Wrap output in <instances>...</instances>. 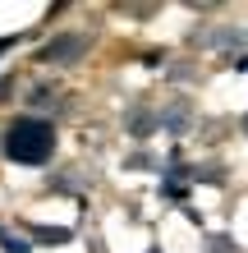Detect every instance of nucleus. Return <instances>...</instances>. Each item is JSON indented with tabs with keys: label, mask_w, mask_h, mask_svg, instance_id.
<instances>
[{
	"label": "nucleus",
	"mask_w": 248,
	"mask_h": 253,
	"mask_svg": "<svg viewBox=\"0 0 248 253\" xmlns=\"http://www.w3.org/2000/svg\"><path fill=\"white\" fill-rule=\"evenodd\" d=\"M55 152V125L37 120V115H19L5 129V157L19 161V166H46Z\"/></svg>",
	"instance_id": "obj_1"
},
{
	"label": "nucleus",
	"mask_w": 248,
	"mask_h": 253,
	"mask_svg": "<svg viewBox=\"0 0 248 253\" xmlns=\"http://www.w3.org/2000/svg\"><path fill=\"white\" fill-rule=\"evenodd\" d=\"M83 46H87L83 37H55L51 46H41V60H46V65H74L83 55Z\"/></svg>",
	"instance_id": "obj_2"
},
{
	"label": "nucleus",
	"mask_w": 248,
	"mask_h": 253,
	"mask_svg": "<svg viewBox=\"0 0 248 253\" xmlns=\"http://www.w3.org/2000/svg\"><path fill=\"white\" fill-rule=\"evenodd\" d=\"M0 244H5L9 253H33V244H28V240H19V235H9V230H0Z\"/></svg>",
	"instance_id": "obj_3"
},
{
	"label": "nucleus",
	"mask_w": 248,
	"mask_h": 253,
	"mask_svg": "<svg viewBox=\"0 0 248 253\" xmlns=\"http://www.w3.org/2000/svg\"><path fill=\"white\" fill-rule=\"evenodd\" d=\"M33 235H37V240H46V244H60V240H69V230H46V226H37Z\"/></svg>",
	"instance_id": "obj_4"
},
{
	"label": "nucleus",
	"mask_w": 248,
	"mask_h": 253,
	"mask_svg": "<svg viewBox=\"0 0 248 253\" xmlns=\"http://www.w3.org/2000/svg\"><path fill=\"white\" fill-rule=\"evenodd\" d=\"M129 129H134V133H147L152 129V115H129Z\"/></svg>",
	"instance_id": "obj_5"
},
{
	"label": "nucleus",
	"mask_w": 248,
	"mask_h": 253,
	"mask_svg": "<svg viewBox=\"0 0 248 253\" xmlns=\"http://www.w3.org/2000/svg\"><path fill=\"white\" fill-rule=\"evenodd\" d=\"M230 249H235L230 240H207V253H230Z\"/></svg>",
	"instance_id": "obj_6"
},
{
	"label": "nucleus",
	"mask_w": 248,
	"mask_h": 253,
	"mask_svg": "<svg viewBox=\"0 0 248 253\" xmlns=\"http://www.w3.org/2000/svg\"><path fill=\"white\" fill-rule=\"evenodd\" d=\"M14 46V37H0V51H9Z\"/></svg>",
	"instance_id": "obj_7"
},
{
	"label": "nucleus",
	"mask_w": 248,
	"mask_h": 253,
	"mask_svg": "<svg viewBox=\"0 0 248 253\" xmlns=\"http://www.w3.org/2000/svg\"><path fill=\"white\" fill-rule=\"evenodd\" d=\"M244 129H248V115H244Z\"/></svg>",
	"instance_id": "obj_8"
}]
</instances>
